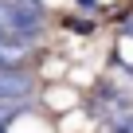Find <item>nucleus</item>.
I'll return each instance as SVG.
<instances>
[{
	"label": "nucleus",
	"mask_w": 133,
	"mask_h": 133,
	"mask_svg": "<svg viewBox=\"0 0 133 133\" xmlns=\"http://www.w3.org/2000/svg\"><path fill=\"white\" fill-rule=\"evenodd\" d=\"M31 94V78L24 71H0V102H24Z\"/></svg>",
	"instance_id": "nucleus-1"
},
{
	"label": "nucleus",
	"mask_w": 133,
	"mask_h": 133,
	"mask_svg": "<svg viewBox=\"0 0 133 133\" xmlns=\"http://www.w3.org/2000/svg\"><path fill=\"white\" fill-rule=\"evenodd\" d=\"M24 55H28V43H12V39H0V71H20Z\"/></svg>",
	"instance_id": "nucleus-2"
}]
</instances>
